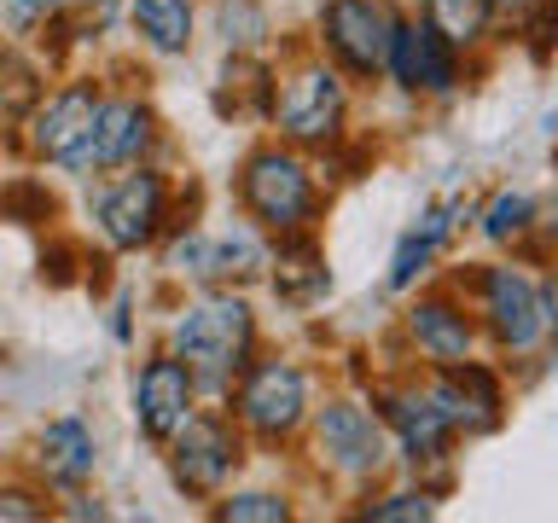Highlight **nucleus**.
Wrapping results in <instances>:
<instances>
[{
  "mask_svg": "<svg viewBox=\"0 0 558 523\" xmlns=\"http://www.w3.org/2000/svg\"><path fill=\"white\" fill-rule=\"evenodd\" d=\"M169 343H174V361L192 373V384L221 390V384H233V373L251 366L256 320H251V308H244L233 291H216V296H198V303L181 308Z\"/></svg>",
  "mask_w": 558,
  "mask_h": 523,
  "instance_id": "nucleus-1",
  "label": "nucleus"
},
{
  "mask_svg": "<svg viewBox=\"0 0 558 523\" xmlns=\"http://www.w3.org/2000/svg\"><path fill=\"white\" fill-rule=\"evenodd\" d=\"M239 204L256 227H268L279 239H296L314 216V181H308L303 157H291L279 146L251 151L239 169Z\"/></svg>",
  "mask_w": 558,
  "mask_h": 523,
  "instance_id": "nucleus-2",
  "label": "nucleus"
},
{
  "mask_svg": "<svg viewBox=\"0 0 558 523\" xmlns=\"http://www.w3.org/2000/svg\"><path fill=\"white\" fill-rule=\"evenodd\" d=\"M99 233L117 244V251H146V244L163 233V216H169V186L163 174L140 169V174H122L117 186L99 192Z\"/></svg>",
  "mask_w": 558,
  "mask_h": 523,
  "instance_id": "nucleus-3",
  "label": "nucleus"
},
{
  "mask_svg": "<svg viewBox=\"0 0 558 523\" xmlns=\"http://www.w3.org/2000/svg\"><path fill=\"white\" fill-rule=\"evenodd\" d=\"M169 471H174V483L186 488V495H221L227 477H233V465H239V436L221 425V418H198L192 413L181 430L169 436Z\"/></svg>",
  "mask_w": 558,
  "mask_h": 523,
  "instance_id": "nucleus-4",
  "label": "nucleus"
},
{
  "mask_svg": "<svg viewBox=\"0 0 558 523\" xmlns=\"http://www.w3.org/2000/svg\"><path fill=\"white\" fill-rule=\"evenodd\" d=\"M151 146V111L140 99H99V117L94 129H87V139L76 146V157H70V174H94V169H129L140 163Z\"/></svg>",
  "mask_w": 558,
  "mask_h": 523,
  "instance_id": "nucleus-5",
  "label": "nucleus"
},
{
  "mask_svg": "<svg viewBox=\"0 0 558 523\" xmlns=\"http://www.w3.org/2000/svg\"><path fill=\"white\" fill-rule=\"evenodd\" d=\"M390 29L396 17L378 0H326L320 12V35L355 76H378L390 64Z\"/></svg>",
  "mask_w": 558,
  "mask_h": 523,
  "instance_id": "nucleus-6",
  "label": "nucleus"
},
{
  "mask_svg": "<svg viewBox=\"0 0 558 523\" xmlns=\"http://www.w3.org/2000/svg\"><path fill=\"white\" fill-rule=\"evenodd\" d=\"M343 129V82L326 64H303L279 94V134L296 146H326Z\"/></svg>",
  "mask_w": 558,
  "mask_h": 523,
  "instance_id": "nucleus-7",
  "label": "nucleus"
},
{
  "mask_svg": "<svg viewBox=\"0 0 558 523\" xmlns=\"http://www.w3.org/2000/svg\"><path fill=\"white\" fill-rule=\"evenodd\" d=\"M308 413V378L291 361H262L239 384V418L256 436H291Z\"/></svg>",
  "mask_w": 558,
  "mask_h": 523,
  "instance_id": "nucleus-8",
  "label": "nucleus"
},
{
  "mask_svg": "<svg viewBox=\"0 0 558 523\" xmlns=\"http://www.w3.org/2000/svg\"><path fill=\"white\" fill-rule=\"evenodd\" d=\"M314 442H320L326 465L338 471V477L361 483L384 465V418L355 408V401H331V408H320V418H314Z\"/></svg>",
  "mask_w": 558,
  "mask_h": 523,
  "instance_id": "nucleus-9",
  "label": "nucleus"
},
{
  "mask_svg": "<svg viewBox=\"0 0 558 523\" xmlns=\"http://www.w3.org/2000/svg\"><path fill=\"white\" fill-rule=\"evenodd\" d=\"M483 314H488L495 343L512 349V355H530V349L547 338V320H541V291L518 268H488L483 273Z\"/></svg>",
  "mask_w": 558,
  "mask_h": 523,
  "instance_id": "nucleus-10",
  "label": "nucleus"
},
{
  "mask_svg": "<svg viewBox=\"0 0 558 523\" xmlns=\"http://www.w3.org/2000/svg\"><path fill=\"white\" fill-rule=\"evenodd\" d=\"M384 70H390L408 94H453V87H460L453 47L430 24H396L390 29V64Z\"/></svg>",
  "mask_w": 558,
  "mask_h": 523,
  "instance_id": "nucleus-11",
  "label": "nucleus"
},
{
  "mask_svg": "<svg viewBox=\"0 0 558 523\" xmlns=\"http://www.w3.org/2000/svg\"><path fill=\"white\" fill-rule=\"evenodd\" d=\"M192 373L174 355H157L146 361V373L134 378V418H140V430L151 436V442H169L174 430L192 418Z\"/></svg>",
  "mask_w": 558,
  "mask_h": 523,
  "instance_id": "nucleus-12",
  "label": "nucleus"
},
{
  "mask_svg": "<svg viewBox=\"0 0 558 523\" xmlns=\"http://www.w3.org/2000/svg\"><path fill=\"white\" fill-rule=\"evenodd\" d=\"M94 117H99V87L94 82L64 87V94H52L47 105H35L29 146L41 151V157H52V163H70L76 146L87 139V129H94Z\"/></svg>",
  "mask_w": 558,
  "mask_h": 523,
  "instance_id": "nucleus-13",
  "label": "nucleus"
},
{
  "mask_svg": "<svg viewBox=\"0 0 558 523\" xmlns=\"http://www.w3.org/2000/svg\"><path fill=\"white\" fill-rule=\"evenodd\" d=\"M430 396H436V408L448 413V425L465 430V436H488L500 425V408H506L495 373H483V366H471V361L442 366V378L430 384Z\"/></svg>",
  "mask_w": 558,
  "mask_h": 523,
  "instance_id": "nucleus-14",
  "label": "nucleus"
},
{
  "mask_svg": "<svg viewBox=\"0 0 558 523\" xmlns=\"http://www.w3.org/2000/svg\"><path fill=\"white\" fill-rule=\"evenodd\" d=\"M384 418L396 425V436H401V448H408L413 465L442 460L448 442H453V425H448V413L436 408L430 390H396V396H384Z\"/></svg>",
  "mask_w": 558,
  "mask_h": 523,
  "instance_id": "nucleus-15",
  "label": "nucleus"
},
{
  "mask_svg": "<svg viewBox=\"0 0 558 523\" xmlns=\"http://www.w3.org/2000/svg\"><path fill=\"white\" fill-rule=\"evenodd\" d=\"M408 338L418 343V355H425L436 373L471 361V320L453 303H442V296H430V303H418L408 314Z\"/></svg>",
  "mask_w": 558,
  "mask_h": 523,
  "instance_id": "nucleus-16",
  "label": "nucleus"
},
{
  "mask_svg": "<svg viewBox=\"0 0 558 523\" xmlns=\"http://www.w3.org/2000/svg\"><path fill=\"white\" fill-rule=\"evenodd\" d=\"M35 465L52 488H82L94 477V436H87L82 418H52L35 442Z\"/></svg>",
  "mask_w": 558,
  "mask_h": 523,
  "instance_id": "nucleus-17",
  "label": "nucleus"
},
{
  "mask_svg": "<svg viewBox=\"0 0 558 523\" xmlns=\"http://www.w3.org/2000/svg\"><path fill=\"white\" fill-rule=\"evenodd\" d=\"M465 204H442V209H430L425 221L413 227L408 239H401V251H396V262H390V291H408L418 273H425V262L442 251V239L453 233V216H460Z\"/></svg>",
  "mask_w": 558,
  "mask_h": 523,
  "instance_id": "nucleus-18",
  "label": "nucleus"
},
{
  "mask_svg": "<svg viewBox=\"0 0 558 523\" xmlns=\"http://www.w3.org/2000/svg\"><path fill=\"white\" fill-rule=\"evenodd\" d=\"M134 29L151 52H186L192 41V0H134Z\"/></svg>",
  "mask_w": 558,
  "mask_h": 523,
  "instance_id": "nucleus-19",
  "label": "nucleus"
},
{
  "mask_svg": "<svg viewBox=\"0 0 558 523\" xmlns=\"http://www.w3.org/2000/svg\"><path fill=\"white\" fill-rule=\"evenodd\" d=\"M488 0H430V17L425 24L442 35L448 47H471V41H483V29H488Z\"/></svg>",
  "mask_w": 558,
  "mask_h": 523,
  "instance_id": "nucleus-20",
  "label": "nucleus"
},
{
  "mask_svg": "<svg viewBox=\"0 0 558 523\" xmlns=\"http://www.w3.org/2000/svg\"><path fill=\"white\" fill-rule=\"evenodd\" d=\"M262 268H268V256H262L251 227H233L216 239V279H256Z\"/></svg>",
  "mask_w": 558,
  "mask_h": 523,
  "instance_id": "nucleus-21",
  "label": "nucleus"
},
{
  "mask_svg": "<svg viewBox=\"0 0 558 523\" xmlns=\"http://www.w3.org/2000/svg\"><path fill=\"white\" fill-rule=\"evenodd\" d=\"M286 296H314L326 291V268L320 256H314V244H291V251H279V279H274Z\"/></svg>",
  "mask_w": 558,
  "mask_h": 523,
  "instance_id": "nucleus-22",
  "label": "nucleus"
},
{
  "mask_svg": "<svg viewBox=\"0 0 558 523\" xmlns=\"http://www.w3.org/2000/svg\"><path fill=\"white\" fill-rule=\"evenodd\" d=\"M530 216H535V198H530V192H500V198L488 204V216H483V233H488V239H512V233H523V227H530Z\"/></svg>",
  "mask_w": 558,
  "mask_h": 523,
  "instance_id": "nucleus-23",
  "label": "nucleus"
},
{
  "mask_svg": "<svg viewBox=\"0 0 558 523\" xmlns=\"http://www.w3.org/2000/svg\"><path fill=\"white\" fill-rule=\"evenodd\" d=\"M221 518L227 523H286L291 506L274 500V495H233V500L221 506Z\"/></svg>",
  "mask_w": 558,
  "mask_h": 523,
  "instance_id": "nucleus-24",
  "label": "nucleus"
},
{
  "mask_svg": "<svg viewBox=\"0 0 558 523\" xmlns=\"http://www.w3.org/2000/svg\"><path fill=\"white\" fill-rule=\"evenodd\" d=\"M436 506L425 495H390V500H373L361 518H378V523H390V518H430Z\"/></svg>",
  "mask_w": 558,
  "mask_h": 523,
  "instance_id": "nucleus-25",
  "label": "nucleus"
},
{
  "mask_svg": "<svg viewBox=\"0 0 558 523\" xmlns=\"http://www.w3.org/2000/svg\"><path fill=\"white\" fill-rule=\"evenodd\" d=\"M59 12V0H7V17L17 29H29V24H47V17Z\"/></svg>",
  "mask_w": 558,
  "mask_h": 523,
  "instance_id": "nucleus-26",
  "label": "nucleus"
},
{
  "mask_svg": "<svg viewBox=\"0 0 558 523\" xmlns=\"http://www.w3.org/2000/svg\"><path fill=\"white\" fill-rule=\"evenodd\" d=\"M0 518H47V506L29 500L24 488H0Z\"/></svg>",
  "mask_w": 558,
  "mask_h": 523,
  "instance_id": "nucleus-27",
  "label": "nucleus"
},
{
  "mask_svg": "<svg viewBox=\"0 0 558 523\" xmlns=\"http://www.w3.org/2000/svg\"><path fill=\"white\" fill-rule=\"evenodd\" d=\"M70 7H76V12H87V17H94V24L105 29V24H111V17H117V0H70Z\"/></svg>",
  "mask_w": 558,
  "mask_h": 523,
  "instance_id": "nucleus-28",
  "label": "nucleus"
},
{
  "mask_svg": "<svg viewBox=\"0 0 558 523\" xmlns=\"http://www.w3.org/2000/svg\"><path fill=\"white\" fill-rule=\"evenodd\" d=\"M541 320H547V331L558 338V279H553L547 291H541Z\"/></svg>",
  "mask_w": 558,
  "mask_h": 523,
  "instance_id": "nucleus-29",
  "label": "nucleus"
},
{
  "mask_svg": "<svg viewBox=\"0 0 558 523\" xmlns=\"http://www.w3.org/2000/svg\"><path fill=\"white\" fill-rule=\"evenodd\" d=\"M488 7H530V0H488Z\"/></svg>",
  "mask_w": 558,
  "mask_h": 523,
  "instance_id": "nucleus-30",
  "label": "nucleus"
}]
</instances>
